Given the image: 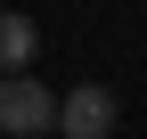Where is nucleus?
Returning <instances> with one entry per match:
<instances>
[{
    "label": "nucleus",
    "instance_id": "nucleus-1",
    "mask_svg": "<svg viewBox=\"0 0 147 139\" xmlns=\"http://www.w3.org/2000/svg\"><path fill=\"white\" fill-rule=\"evenodd\" d=\"M115 123H123L115 90H106V82H74V90L57 98V123H49V131H57V139H106Z\"/></svg>",
    "mask_w": 147,
    "mask_h": 139
},
{
    "label": "nucleus",
    "instance_id": "nucleus-2",
    "mask_svg": "<svg viewBox=\"0 0 147 139\" xmlns=\"http://www.w3.org/2000/svg\"><path fill=\"white\" fill-rule=\"evenodd\" d=\"M49 123H57V98L41 82H25V74H0V131L8 139H41Z\"/></svg>",
    "mask_w": 147,
    "mask_h": 139
},
{
    "label": "nucleus",
    "instance_id": "nucleus-3",
    "mask_svg": "<svg viewBox=\"0 0 147 139\" xmlns=\"http://www.w3.org/2000/svg\"><path fill=\"white\" fill-rule=\"evenodd\" d=\"M33 49H41V33H33V16L0 8V74H25V65H33Z\"/></svg>",
    "mask_w": 147,
    "mask_h": 139
},
{
    "label": "nucleus",
    "instance_id": "nucleus-4",
    "mask_svg": "<svg viewBox=\"0 0 147 139\" xmlns=\"http://www.w3.org/2000/svg\"><path fill=\"white\" fill-rule=\"evenodd\" d=\"M41 139H57V131H41Z\"/></svg>",
    "mask_w": 147,
    "mask_h": 139
},
{
    "label": "nucleus",
    "instance_id": "nucleus-5",
    "mask_svg": "<svg viewBox=\"0 0 147 139\" xmlns=\"http://www.w3.org/2000/svg\"><path fill=\"white\" fill-rule=\"evenodd\" d=\"M0 8H8V0H0Z\"/></svg>",
    "mask_w": 147,
    "mask_h": 139
}]
</instances>
